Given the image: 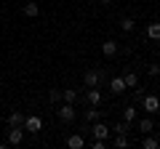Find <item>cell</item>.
Listing matches in <instances>:
<instances>
[{
    "mask_svg": "<svg viewBox=\"0 0 160 149\" xmlns=\"http://www.w3.org/2000/svg\"><path fill=\"white\" fill-rule=\"evenodd\" d=\"M104 80H107V72H104V69H93L91 67L86 74H83V85L86 88H99Z\"/></svg>",
    "mask_w": 160,
    "mask_h": 149,
    "instance_id": "cell-1",
    "label": "cell"
},
{
    "mask_svg": "<svg viewBox=\"0 0 160 149\" xmlns=\"http://www.w3.org/2000/svg\"><path fill=\"white\" fill-rule=\"evenodd\" d=\"M142 109L147 112V115H158V112H160V99L155 96V93H144V99H142Z\"/></svg>",
    "mask_w": 160,
    "mask_h": 149,
    "instance_id": "cell-2",
    "label": "cell"
},
{
    "mask_svg": "<svg viewBox=\"0 0 160 149\" xmlns=\"http://www.w3.org/2000/svg\"><path fill=\"white\" fill-rule=\"evenodd\" d=\"M128 144H131V138H128L126 133H115V138H112V147L123 149V147H128Z\"/></svg>",
    "mask_w": 160,
    "mask_h": 149,
    "instance_id": "cell-18",
    "label": "cell"
},
{
    "mask_svg": "<svg viewBox=\"0 0 160 149\" xmlns=\"http://www.w3.org/2000/svg\"><path fill=\"white\" fill-rule=\"evenodd\" d=\"M24 16H27V19H38L40 16V6H38V3H32V0L24 3Z\"/></svg>",
    "mask_w": 160,
    "mask_h": 149,
    "instance_id": "cell-13",
    "label": "cell"
},
{
    "mask_svg": "<svg viewBox=\"0 0 160 149\" xmlns=\"http://www.w3.org/2000/svg\"><path fill=\"white\" fill-rule=\"evenodd\" d=\"M142 99H144V91H142V88H133V104H136V101H142Z\"/></svg>",
    "mask_w": 160,
    "mask_h": 149,
    "instance_id": "cell-24",
    "label": "cell"
},
{
    "mask_svg": "<svg viewBox=\"0 0 160 149\" xmlns=\"http://www.w3.org/2000/svg\"><path fill=\"white\" fill-rule=\"evenodd\" d=\"M22 141H24V128H8L6 144H11V147H19Z\"/></svg>",
    "mask_w": 160,
    "mask_h": 149,
    "instance_id": "cell-5",
    "label": "cell"
},
{
    "mask_svg": "<svg viewBox=\"0 0 160 149\" xmlns=\"http://www.w3.org/2000/svg\"><path fill=\"white\" fill-rule=\"evenodd\" d=\"M91 136H93V138H109V128H107V123H102V120L91 123Z\"/></svg>",
    "mask_w": 160,
    "mask_h": 149,
    "instance_id": "cell-6",
    "label": "cell"
},
{
    "mask_svg": "<svg viewBox=\"0 0 160 149\" xmlns=\"http://www.w3.org/2000/svg\"><path fill=\"white\" fill-rule=\"evenodd\" d=\"M142 147H144V149H158V147H160V141H158L155 136H149V133H144V141H142Z\"/></svg>",
    "mask_w": 160,
    "mask_h": 149,
    "instance_id": "cell-22",
    "label": "cell"
},
{
    "mask_svg": "<svg viewBox=\"0 0 160 149\" xmlns=\"http://www.w3.org/2000/svg\"><path fill=\"white\" fill-rule=\"evenodd\" d=\"M133 27H136V22H133L131 16H123V19H120V29H123L126 35H131V32H133Z\"/></svg>",
    "mask_w": 160,
    "mask_h": 149,
    "instance_id": "cell-19",
    "label": "cell"
},
{
    "mask_svg": "<svg viewBox=\"0 0 160 149\" xmlns=\"http://www.w3.org/2000/svg\"><path fill=\"white\" fill-rule=\"evenodd\" d=\"M118 51H120V43H115V40H104V43H102V53H104L107 59H112Z\"/></svg>",
    "mask_w": 160,
    "mask_h": 149,
    "instance_id": "cell-9",
    "label": "cell"
},
{
    "mask_svg": "<svg viewBox=\"0 0 160 149\" xmlns=\"http://www.w3.org/2000/svg\"><path fill=\"white\" fill-rule=\"evenodd\" d=\"M131 131H133V123H128V120H120V123L112 125V133H126V136H128Z\"/></svg>",
    "mask_w": 160,
    "mask_h": 149,
    "instance_id": "cell-14",
    "label": "cell"
},
{
    "mask_svg": "<svg viewBox=\"0 0 160 149\" xmlns=\"http://www.w3.org/2000/svg\"><path fill=\"white\" fill-rule=\"evenodd\" d=\"M67 147L69 149H83L86 147V138L80 136V133H72V136H67Z\"/></svg>",
    "mask_w": 160,
    "mask_h": 149,
    "instance_id": "cell-10",
    "label": "cell"
},
{
    "mask_svg": "<svg viewBox=\"0 0 160 149\" xmlns=\"http://www.w3.org/2000/svg\"><path fill=\"white\" fill-rule=\"evenodd\" d=\"M136 128H139L142 133H152V131H155V123H152V117H142V120L136 123Z\"/></svg>",
    "mask_w": 160,
    "mask_h": 149,
    "instance_id": "cell-17",
    "label": "cell"
},
{
    "mask_svg": "<svg viewBox=\"0 0 160 149\" xmlns=\"http://www.w3.org/2000/svg\"><path fill=\"white\" fill-rule=\"evenodd\" d=\"M48 101L59 104V101H62V91H59V88H51V91H48Z\"/></svg>",
    "mask_w": 160,
    "mask_h": 149,
    "instance_id": "cell-23",
    "label": "cell"
},
{
    "mask_svg": "<svg viewBox=\"0 0 160 149\" xmlns=\"http://www.w3.org/2000/svg\"><path fill=\"white\" fill-rule=\"evenodd\" d=\"M147 37H149V40H155V43H160V22L147 24Z\"/></svg>",
    "mask_w": 160,
    "mask_h": 149,
    "instance_id": "cell-15",
    "label": "cell"
},
{
    "mask_svg": "<svg viewBox=\"0 0 160 149\" xmlns=\"http://www.w3.org/2000/svg\"><path fill=\"white\" fill-rule=\"evenodd\" d=\"M99 3H112V0H99Z\"/></svg>",
    "mask_w": 160,
    "mask_h": 149,
    "instance_id": "cell-25",
    "label": "cell"
},
{
    "mask_svg": "<svg viewBox=\"0 0 160 149\" xmlns=\"http://www.w3.org/2000/svg\"><path fill=\"white\" fill-rule=\"evenodd\" d=\"M120 77H123V83H126V88H136L139 85V74L133 72V69H128V72L120 74Z\"/></svg>",
    "mask_w": 160,
    "mask_h": 149,
    "instance_id": "cell-12",
    "label": "cell"
},
{
    "mask_svg": "<svg viewBox=\"0 0 160 149\" xmlns=\"http://www.w3.org/2000/svg\"><path fill=\"white\" fill-rule=\"evenodd\" d=\"M62 101L75 104V101H78V91H75V88H67V91H62Z\"/></svg>",
    "mask_w": 160,
    "mask_h": 149,
    "instance_id": "cell-21",
    "label": "cell"
},
{
    "mask_svg": "<svg viewBox=\"0 0 160 149\" xmlns=\"http://www.w3.org/2000/svg\"><path fill=\"white\" fill-rule=\"evenodd\" d=\"M24 117H27V115H24V112H19V109H13V112H11V115H8V128H24Z\"/></svg>",
    "mask_w": 160,
    "mask_h": 149,
    "instance_id": "cell-8",
    "label": "cell"
},
{
    "mask_svg": "<svg viewBox=\"0 0 160 149\" xmlns=\"http://www.w3.org/2000/svg\"><path fill=\"white\" fill-rule=\"evenodd\" d=\"M136 117H139V109H136V104H128V107L123 109V120H128V123H136Z\"/></svg>",
    "mask_w": 160,
    "mask_h": 149,
    "instance_id": "cell-16",
    "label": "cell"
},
{
    "mask_svg": "<svg viewBox=\"0 0 160 149\" xmlns=\"http://www.w3.org/2000/svg\"><path fill=\"white\" fill-rule=\"evenodd\" d=\"M56 115H59V120H62V123H75V107L64 101L62 107L56 109Z\"/></svg>",
    "mask_w": 160,
    "mask_h": 149,
    "instance_id": "cell-3",
    "label": "cell"
},
{
    "mask_svg": "<svg viewBox=\"0 0 160 149\" xmlns=\"http://www.w3.org/2000/svg\"><path fill=\"white\" fill-rule=\"evenodd\" d=\"M109 88H112L115 96H120V93H126V91H128L126 83H123V77H112V80H109Z\"/></svg>",
    "mask_w": 160,
    "mask_h": 149,
    "instance_id": "cell-11",
    "label": "cell"
},
{
    "mask_svg": "<svg viewBox=\"0 0 160 149\" xmlns=\"http://www.w3.org/2000/svg\"><path fill=\"white\" fill-rule=\"evenodd\" d=\"M102 101H104V96H102L99 88H88V91H86V104H88V107H99Z\"/></svg>",
    "mask_w": 160,
    "mask_h": 149,
    "instance_id": "cell-7",
    "label": "cell"
},
{
    "mask_svg": "<svg viewBox=\"0 0 160 149\" xmlns=\"http://www.w3.org/2000/svg\"><path fill=\"white\" fill-rule=\"evenodd\" d=\"M102 117H104V115L99 112L96 107H88V109H86V123H96V120H102Z\"/></svg>",
    "mask_w": 160,
    "mask_h": 149,
    "instance_id": "cell-20",
    "label": "cell"
},
{
    "mask_svg": "<svg viewBox=\"0 0 160 149\" xmlns=\"http://www.w3.org/2000/svg\"><path fill=\"white\" fill-rule=\"evenodd\" d=\"M24 131H27V133H40V131H43V120H40L38 115L24 117Z\"/></svg>",
    "mask_w": 160,
    "mask_h": 149,
    "instance_id": "cell-4",
    "label": "cell"
},
{
    "mask_svg": "<svg viewBox=\"0 0 160 149\" xmlns=\"http://www.w3.org/2000/svg\"><path fill=\"white\" fill-rule=\"evenodd\" d=\"M158 77H160V64H158Z\"/></svg>",
    "mask_w": 160,
    "mask_h": 149,
    "instance_id": "cell-26",
    "label": "cell"
}]
</instances>
